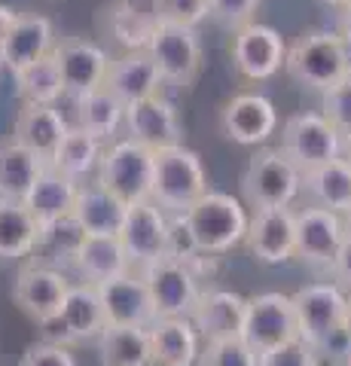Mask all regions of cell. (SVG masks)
<instances>
[{
  "instance_id": "obj_1",
  "label": "cell",
  "mask_w": 351,
  "mask_h": 366,
  "mask_svg": "<svg viewBox=\"0 0 351 366\" xmlns=\"http://www.w3.org/2000/svg\"><path fill=\"white\" fill-rule=\"evenodd\" d=\"M285 71L300 86L327 92L351 74V55L339 31H305L287 46Z\"/></svg>"
},
{
  "instance_id": "obj_2",
  "label": "cell",
  "mask_w": 351,
  "mask_h": 366,
  "mask_svg": "<svg viewBox=\"0 0 351 366\" xmlns=\"http://www.w3.org/2000/svg\"><path fill=\"white\" fill-rule=\"evenodd\" d=\"M208 171L202 165V156L189 150L187 144H174L165 150H156L153 162V202L165 214H187L192 204L205 196Z\"/></svg>"
},
{
  "instance_id": "obj_3",
  "label": "cell",
  "mask_w": 351,
  "mask_h": 366,
  "mask_svg": "<svg viewBox=\"0 0 351 366\" xmlns=\"http://www.w3.org/2000/svg\"><path fill=\"white\" fill-rule=\"evenodd\" d=\"M187 223L199 242L202 254L226 257L239 244H244L247 226H251V214L244 204L229 196V192L208 189L192 208L187 211Z\"/></svg>"
},
{
  "instance_id": "obj_4",
  "label": "cell",
  "mask_w": 351,
  "mask_h": 366,
  "mask_svg": "<svg viewBox=\"0 0 351 366\" xmlns=\"http://www.w3.org/2000/svg\"><path fill=\"white\" fill-rule=\"evenodd\" d=\"M242 192L251 208H290L302 196V171L281 147H266L247 159Z\"/></svg>"
},
{
  "instance_id": "obj_5",
  "label": "cell",
  "mask_w": 351,
  "mask_h": 366,
  "mask_svg": "<svg viewBox=\"0 0 351 366\" xmlns=\"http://www.w3.org/2000/svg\"><path fill=\"white\" fill-rule=\"evenodd\" d=\"M153 162L156 153L132 137H119L104 147L95 183H101L107 192H113L119 202L138 204L150 202L153 196Z\"/></svg>"
},
{
  "instance_id": "obj_6",
  "label": "cell",
  "mask_w": 351,
  "mask_h": 366,
  "mask_svg": "<svg viewBox=\"0 0 351 366\" xmlns=\"http://www.w3.org/2000/svg\"><path fill=\"white\" fill-rule=\"evenodd\" d=\"M40 333L46 342H59V345H86V342H98V336L107 330V315L104 302H101L98 284L89 281H74L67 290V300L61 312L43 320Z\"/></svg>"
},
{
  "instance_id": "obj_7",
  "label": "cell",
  "mask_w": 351,
  "mask_h": 366,
  "mask_svg": "<svg viewBox=\"0 0 351 366\" xmlns=\"http://www.w3.org/2000/svg\"><path fill=\"white\" fill-rule=\"evenodd\" d=\"M345 134L324 117V113H293V117L281 125V150L297 165L302 174L312 168H321L327 162L342 156Z\"/></svg>"
},
{
  "instance_id": "obj_8",
  "label": "cell",
  "mask_w": 351,
  "mask_h": 366,
  "mask_svg": "<svg viewBox=\"0 0 351 366\" xmlns=\"http://www.w3.org/2000/svg\"><path fill=\"white\" fill-rule=\"evenodd\" d=\"M229 59L235 74L247 83H266L287 64V43L285 37L263 21H247L239 31H232Z\"/></svg>"
},
{
  "instance_id": "obj_9",
  "label": "cell",
  "mask_w": 351,
  "mask_h": 366,
  "mask_svg": "<svg viewBox=\"0 0 351 366\" xmlns=\"http://www.w3.org/2000/svg\"><path fill=\"white\" fill-rule=\"evenodd\" d=\"M242 339L257 354H266V351H275L281 345L297 342L300 320H297V308H293V296L275 293V290L251 296V300H247Z\"/></svg>"
},
{
  "instance_id": "obj_10",
  "label": "cell",
  "mask_w": 351,
  "mask_h": 366,
  "mask_svg": "<svg viewBox=\"0 0 351 366\" xmlns=\"http://www.w3.org/2000/svg\"><path fill=\"white\" fill-rule=\"evenodd\" d=\"M147 52L159 64L165 86L174 89H192V83L202 74V61H205L199 31L187 25H168V21L156 25Z\"/></svg>"
},
{
  "instance_id": "obj_11",
  "label": "cell",
  "mask_w": 351,
  "mask_h": 366,
  "mask_svg": "<svg viewBox=\"0 0 351 366\" xmlns=\"http://www.w3.org/2000/svg\"><path fill=\"white\" fill-rule=\"evenodd\" d=\"M348 220L336 211H327L321 204H305L297 211V259L312 272H321L330 278L336 254L342 247Z\"/></svg>"
},
{
  "instance_id": "obj_12",
  "label": "cell",
  "mask_w": 351,
  "mask_h": 366,
  "mask_svg": "<svg viewBox=\"0 0 351 366\" xmlns=\"http://www.w3.org/2000/svg\"><path fill=\"white\" fill-rule=\"evenodd\" d=\"M150 287L156 317H189L202 296V281L187 262L177 259H156L147 269H138Z\"/></svg>"
},
{
  "instance_id": "obj_13",
  "label": "cell",
  "mask_w": 351,
  "mask_h": 366,
  "mask_svg": "<svg viewBox=\"0 0 351 366\" xmlns=\"http://www.w3.org/2000/svg\"><path fill=\"white\" fill-rule=\"evenodd\" d=\"M71 278L64 269L46 266V262H28L21 266L13 284V300L21 308V315H28L34 324H43L61 312V305L71 290Z\"/></svg>"
},
{
  "instance_id": "obj_14",
  "label": "cell",
  "mask_w": 351,
  "mask_h": 366,
  "mask_svg": "<svg viewBox=\"0 0 351 366\" xmlns=\"http://www.w3.org/2000/svg\"><path fill=\"white\" fill-rule=\"evenodd\" d=\"M244 247L259 266H285L297 259V211L257 208L247 226Z\"/></svg>"
},
{
  "instance_id": "obj_15",
  "label": "cell",
  "mask_w": 351,
  "mask_h": 366,
  "mask_svg": "<svg viewBox=\"0 0 351 366\" xmlns=\"http://www.w3.org/2000/svg\"><path fill=\"white\" fill-rule=\"evenodd\" d=\"M293 296V308H297L300 320V339L309 345H318L324 336H330L336 327H342L345 305H348V290L339 287L333 278L305 284Z\"/></svg>"
},
{
  "instance_id": "obj_16",
  "label": "cell",
  "mask_w": 351,
  "mask_h": 366,
  "mask_svg": "<svg viewBox=\"0 0 351 366\" xmlns=\"http://www.w3.org/2000/svg\"><path fill=\"white\" fill-rule=\"evenodd\" d=\"M278 132V110L259 92H239L220 110V134L239 147H263Z\"/></svg>"
},
{
  "instance_id": "obj_17",
  "label": "cell",
  "mask_w": 351,
  "mask_h": 366,
  "mask_svg": "<svg viewBox=\"0 0 351 366\" xmlns=\"http://www.w3.org/2000/svg\"><path fill=\"white\" fill-rule=\"evenodd\" d=\"M52 55H55V61H59L67 101L83 98L107 83V71H110L113 59L98 43L83 40V37H71V40L55 43Z\"/></svg>"
},
{
  "instance_id": "obj_18",
  "label": "cell",
  "mask_w": 351,
  "mask_h": 366,
  "mask_svg": "<svg viewBox=\"0 0 351 366\" xmlns=\"http://www.w3.org/2000/svg\"><path fill=\"white\" fill-rule=\"evenodd\" d=\"M126 137L138 141L150 150H165V147L184 144V122H180L177 107L162 92L150 98H141L134 104H126Z\"/></svg>"
},
{
  "instance_id": "obj_19",
  "label": "cell",
  "mask_w": 351,
  "mask_h": 366,
  "mask_svg": "<svg viewBox=\"0 0 351 366\" xmlns=\"http://www.w3.org/2000/svg\"><path fill=\"white\" fill-rule=\"evenodd\" d=\"M119 242L126 247L134 269H147L150 262L165 257V242H168V214L150 202L129 204L126 223H122Z\"/></svg>"
},
{
  "instance_id": "obj_20",
  "label": "cell",
  "mask_w": 351,
  "mask_h": 366,
  "mask_svg": "<svg viewBox=\"0 0 351 366\" xmlns=\"http://www.w3.org/2000/svg\"><path fill=\"white\" fill-rule=\"evenodd\" d=\"M101 302H104V315H107V327H150L156 320V305L150 287H147L144 274L138 269H132L126 274L113 281L98 284Z\"/></svg>"
},
{
  "instance_id": "obj_21",
  "label": "cell",
  "mask_w": 351,
  "mask_h": 366,
  "mask_svg": "<svg viewBox=\"0 0 351 366\" xmlns=\"http://www.w3.org/2000/svg\"><path fill=\"white\" fill-rule=\"evenodd\" d=\"M244 315H247V300L242 293L208 287L202 290L189 317L205 342H220V339H242Z\"/></svg>"
},
{
  "instance_id": "obj_22",
  "label": "cell",
  "mask_w": 351,
  "mask_h": 366,
  "mask_svg": "<svg viewBox=\"0 0 351 366\" xmlns=\"http://www.w3.org/2000/svg\"><path fill=\"white\" fill-rule=\"evenodd\" d=\"M55 49V28L46 16L40 13H19L16 28L9 31L6 43L0 46V61L9 74H19L34 61L46 59Z\"/></svg>"
},
{
  "instance_id": "obj_23",
  "label": "cell",
  "mask_w": 351,
  "mask_h": 366,
  "mask_svg": "<svg viewBox=\"0 0 351 366\" xmlns=\"http://www.w3.org/2000/svg\"><path fill=\"white\" fill-rule=\"evenodd\" d=\"M104 86L122 101V104H134V101H141V98L159 95L165 79H162L159 64L153 61L150 52L147 49H129V52H122L119 59L110 61Z\"/></svg>"
},
{
  "instance_id": "obj_24",
  "label": "cell",
  "mask_w": 351,
  "mask_h": 366,
  "mask_svg": "<svg viewBox=\"0 0 351 366\" xmlns=\"http://www.w3.org/2000/svg\"><path fill=\"white\" fill-rule=\"evenodd\" d=\"M150 345L156 366H196L205 348L192 317H156L150 327Z\"/></svg>"
},
{
  "instance_id": "obj_25",
  "label": "cell",
  "mask_w": 351,
  "mask_h": 366,
  "mask_svg": "<svg viewBox=\"0 0 351 366\" xmlns=\"http://www.w3.org/2000/svg\"><path fill=\"white\" fill-rule=\"evenodd\" d=\"M67 132H71V122L64 119L59 104H21L13 125V141L25 144L28 150L40 153L49 162Z\"/></svg>"
},
{
  "instance_id": "obj_26",
  "label": "cell",
  "mask_w": 351,
  "mask_h": 366,
  "mask_svg": "<svg viewBox=\"0 0 351 366\" xmlns=\"http://www.w3.org/2000/svg\"><path fill=\"white\" fill-rule=\"evenodd\" d=\"M43 223L25 199L0 196V259H31L37 254Z\"/></svg>"
},
{
  "instance_id": "obj_27",
  "label": "cell",
  "mask_w": 351,
  "mask_h": 366,
  "mask_svg": "<svg viewBox=\"0 0 351 366\" xmlns=\"http://www.w3.org/2000/svg\"><path fill=\"white\" fill-rule=\"evenodd\" d=\"M129 204L119 202L113 192H107L101 183H80L74 204V217L83 223L89 235H104V238H119L122 223H126Z\"/></svg>"
},
{
  "instance_id": "obj_28",
  "label": "cell",
  "mask_w": 351,
  "mask_h": 366,
  "mask_svg": "<svg viewBox=\"0 0 351 366\" xmlns=\"http://www.w3.org/2000/svg\"><path fill=\"white\" fill-rule=\"evenodd\" d=\"M302 192L309 204H321V208L345 217L351 211V162L345 156H339L321 168L305 171Z\"/></svg>"
},
{
  "instance_id": "obj_29",
  "label": "cell",
  "mask_w": 351,
  "mask_h": 366,
  "mask_svg": "<svg viewBox=\"0 0 351 366\" xmlns=\"http://www.w3.org/2000/svg\"><path fill=\"white\" fill-rule=\"evenodd\" d=\"M132 259L126 254L119 238H104V235H89L86 244L80 250V257L74 262V272L80 281H89V284H104V281H113L119 274L132 272Z\"/></svg>"
},
{
  "instance_id": "obj_30",
  "label": "cell",
  "mask_w": 351,
  "mask_h": 366,
  "mask_svg": "<svg viewBox=\"0 0 351 366\" xmlns=\"http://www.w3.org/2000/svg\"><path fill=\"white\" fill-rule=\"evenodd\" d=\"M74 110H76L74 125H80V129L95 134L98 141H104V144L117 141L119 129L126 125V104H122L107 86H101L95 92H89V95L76 98Z\"/></svg>"
},
{
  "instance_id": "obj_31",
  "label": "cell",
  "mask_w": 351,
  "mask_h": 366,
  "mask_svg": "<svg viewBox=\"0 0 351 366\" xmlns=\"http://www.w3.org/2000/svg\"><path fill=\"white\" fill-rule=\"evenodd\" d=\"M76 192H80V183L49 165L40 174V180L34 183V189L25 196V204L34 211V217L46 226V223L61 220V217H67V214H74Z\"/></svg>"
},
{
  "instance_id": "obj_32",
  "label": "cell",
  "mask_w": 351,
  "mask_h": 366,
  "mask_svg": "<svg viewBox=\"0 0 351 366\" xmlns=\"http://www.w3.org/2000/svg\"><path fill=\"white\" fill-rule=\"evenodd\" d=\"M46 168H49L46 159L28 150L25 144L19 141L0 144V196L25 199Z\"/></svg>"
},
{
  "instance_id": "obj_33",
  "label": "cell",
  "mask_w": 351,
  "mask_h": 366,
  "mask_svg": "<svg viewBox=\"0 0 351 366\" xmlns=\"http://www.w3.org/2000/svg\"><path fill=\"white\" fill-rule=\"evenodd\" d=\"M101 156H104V141H98L95 134H89L80 125H71L59 150L52 153L49 165L76 183H86L92 174H98Z\"/></svg>"
},
{
  "instance_id": "obj_34",
  "label": "cell",
  "mask_w": 351,
  "mask_h": 366,
  "mask_svg": "<svg viewBox=\"0 0 351 366\" xmlns=\"http://www.w3.org/2000/svg\"><path fill=\"white\" fill-rule=\"evenodd\" d=\"M101 366H156L147 327H117L110 324L98 336Z\"/></svg>"
},
{
  "instance_id": "obj_35",
  "label": "cell",
  "mask_w": 351,
  "mask_h": 366,
  "mask_svg": "<svg viewBox=\"0 0 351 366\" xmlns=\"http://www.w3.org/2000/svg\"><path fill=\"white\" fill-rule=\"evenodd\" d=\"M89 232L83 229V223L76 220L74 214L61 217L55 223H46L43 226V235H40V244H37V262H46V266H55V269H74L76 257L86 244Z\"/></svg>"
},
{
  "instance_id": "obj_36",
  "label": "cell",
  "mask_w": 351,
  "mask_h": 366,
  "mask_svg": "<svg viewBox=\"0 0 351 366\" xmlns=\"http://www.w3.org/2000/svg\"><path fill=\"white\" fill-rule=\"evenodd\" d=\"M156 25H159V19L153 13V4H150V9H141L134 0H119V4H113L110 13H107L110 37L126 52L129 49H147Z\"/></svg>"
},
{
  "instance_id": "obj_37",
  "label": "cell",
  "mask_w": 351,
  "mask_h": 366,
  "mask_svg": "<svg viewBox=\"0 0 351 366\" xmlns=\"http://www.w3.org/2000/svg\"><path fill=\"white\" fill-rule=\"evenodd\" d=\"M13 79L25 104H59L64 98V79H61L55 55L34 61L25 71H19Z\"/></svg>"
},
{
  "instance_id": "obj_38",
  "label": "cell",
  "mask_w": 351,
  "mask_h": 366,
  "mask_svg": "<svg viewBox=\"0 0 351 366\" xmlns=\"http://www.w3.org/2000/svg\"><path fill=\"white\" fill-rule=\"evenodd\" d=\"M196 366H259V354L244 339L205 342Z\"/></svg>"
},
{
  "instance_id": "obj_39",
  "label": "cell",
  "mask_w": 351,
  "mask_h": 366,
  "mask_svg": "<svg viewBox=\"0 0 351 366\" xmlns=\"http://www.w3.org/2000/svg\"><path fill=\"white\" fill-rule=\"evenodd\" d=\"M153 13L168 25L199 28L205 19H211V0H153Z\"/></svg>"
},
{
  "instance_id": "obj_40",
  "label": "cell",
  "mask_w": 351,
  "mask_h": 366,
  "mask_svg": "<svg viewBox=\"0 0 351 366\" xmlns=\"http://www.w3.org/2000/svg\"><path fill=\"white\" fill-rule=\"evenodd\" d=\"M165 257H168V259H177V262H187V266H192V262L202 257L196 235H192V229H189V223H187V214H168Z\"/></svg>"
},
{
  "instance_id": "obj_41",
  "label": "cell",
  "mask_w": 351,
  "mask_h": 366,
  "mask_svg": "<svg viewBox=\"0 0 351 366\" xmlns=\"http://www.w3.org/2000/svg\"><path fill=\"white\" fill-rule=\"evenodd\" d=\"M321 113L342 134H351V74L342 79V83L321 92Z\"/></svg>"
},
{
  "instance_id": "obj_42",
  "label": "cell",
  "mask_w": 351,
  "mask_h": 366,
  "mask_svg": "<svg viewBox=\"0 0 351 366\" xmlns=\"http://www.w3.org/2000/svg\"><path fill=\"white\" fill-rule=\"evenodd\" d=\"M257 9L259 0H211V19L229 31H239L247 21H254Z\"/></svg>"
},
{
  "instance_id": "obj_43",
  "label": "cell",
  "mask_w": 351,
  "mask_h": 366,
  "mask_svg": "<svg viewBox=\"0 0 351 366\" xmlns=\"http://www.w3.org/2000/svg\"><path fill=\"white\" fill-rule=\"evenodd\" d=\"M19 366H76V357L71 354L67 345H59V342H34V345L25 348Z\"/></svg>"
},
{
  "instance_id": "obj_44",
  "label": "cell",
  "mask_w": 351,
  "mask_h": 366,
  "mask_svg": "<svg viewBox=\"0 0 351 366\" xmlns=\"http://www.w3.org/2000/svg\"><path fill=\"white\" fill-rule=\"evenodd\" d=\"M259 366H321V360L309 342L297 339V342H290V345L259 354Z\"/></svg>"
},
{
  "instance_id": "obj_45",
  "label": "cell",
  "mask_w": 351,
  "mask_h": 366,
  "mask_svg": "<svg viewBox=\"0 0 351 366\" xmlns=\"http://www.w3.org/2000/svg\"><path fill=\"white\" fill-rule=\"evenodd\" d=\"M330 278L339 284V287H345L351 293V223L345 229V238H342V247H339L336 262L330 269Z\"/></svg>"
},
{
  "instance_id": "obj_46",
  "label": "cell",
  "mask_w": 351,
  "mask_h": 366,
  "mask_svg": "<svg viewBox=\"0 0 351 366\" xmlns=\"http://www.w3.org/2000/svg\"><path fill=\"white\" fill-rule=\"evenodd\" d=\"M16 21H19V13L13 6H6V4H0V46L6 43L9 37V31L16 28Z\"/></svg>"
},
{
  "instance_id": "obj_47",
  "label": "cell",
  "mask_w": 351,
  "mask_h": 366,
  "mask_svg": "<svg viewBox=\"0 0 351 366\" xmlns=\"http://www.w3.org/2000/svg\"><path fill=\"white\" fill-rule=\"evenodd\" d=\"M339 34H342V40L348 46V55H351V0L342 6V13H339Z\"/></svg>"
},
{
  "instance_id": "obj_48",
  "label": "cell",
  "mask_w": 351,
  "mask_h": 366,
  "mask_svg": "<svg viewBox=\"0 0 351 366\" xmlns=\"http://www.w3.org/2000/svg\"><path fill=\"white\" fill-rule=\"evenodd\" d=\"M342 327H345V333L351 336V293H348V305H345V317H342Z\"/></svg>"
},
{
  "instance_id": "obj_49",
  "label": "cell",
  "mask_w": 351,
  "mask_h": 366,
  "mask_svg": "<svg viewBox=\"0 0 351 366\" xmlns=\"http://www.w3.org/2000/svg\"><path fill=\"white\" fill-rule=\"evenodd\" d=\"M342 156L351 162V134H345V144H342Z\"/></svg>"
},
{
  "instance_id": "obj_50",
  "label": "cell",
  "mask_w": 351,
  "mask_h": 366,
  "mask_svg": "<svg viewBox=\"0 0 351 366\" xmlns=\"http://www.w3.org/2000/svg\"><path fill=\"white\" fill-rule=\"evenodd\" d=\"M321 4H327V6H339V9H342V6L348 4V0H321Z\"/></svg>"
},
{
  "instance_id": "obj_51",
  "label": "cell",
  "mask_w": 351,
  "mask_h": 366,
  "mask_svg": "<svg viewBox=\"0 0 351 366\" xmlns=\"http://www.w3.org/2000/svg\"><path fill=\"white\" fill-rule=\"evenodd\" d=\"M345 366H351V351H348V360H345Z\"/></svg>"
},
{
  "instance_id": "obj_52",
  "label": "cell",
  "mask_w": 351,
  "mask_h": 366,
  "mask_svg": "<svg viewBox=\"0 0 351 366\" xmlns=\"http://www.w3.org/2000/svg\"><path fill=\"white\" fill-rule=\"evenodd\" d=\"M345 220H348V223H351V211H348V214H345Z\"/></svg>"
},
{
  "instance_id": "obj_53",
  "label": "cell",
  "mask_w": 351,
  "mask_h": 366,
  "mask_svg": "<svg viewBox=\"0 0 351 366\" xmlns=\"http://www.w3.org/2000/svg\"><path fill=\"white\" fill-rule=\"evenodd\" d=\"M0 71H4V61H0Z\"/></svg>"
},
{
  "instance_id": "obj_54",
  "label": "cell",
  "mask_w": 351,
  "mask_h": 366,
  "mask_svg": "<svg viewBox=\"0 0 351 366\" xmlns=\"http://www.w3.org/2000/svg\"><path fill=\"white\" fill-rule=\"evenodd\" d=\"M339 366H345V363H339Z\"/></svg>"
}]
</instances>
